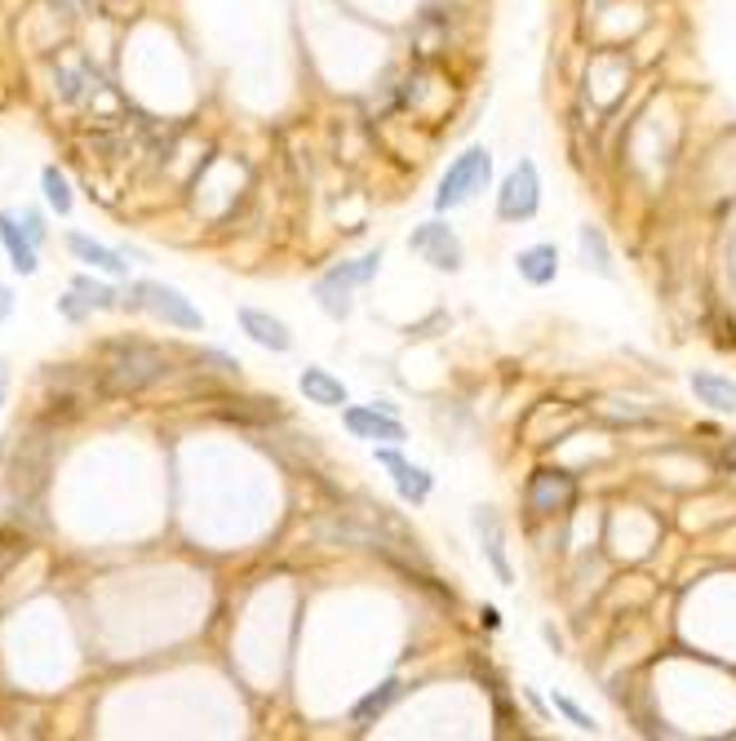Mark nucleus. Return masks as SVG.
Segmentation results:
<instances>
[{
	"mask_svg": "<svg viewBox=\"0 0 736 741\" xmlns=\"http://www.w3.org/2000/svg\"><path fill=\"white\" fill-rule=\"evenodd\" d=\"M470 524H475V533H479V551H484V560L493 564L497 582H501V586H515V573H510V560H506V537H501L497 515H493L488 506H475V511H470Z\"/></svg>",
	"mask_w": 736,
	"mask_h": 741,
	"instance_id": "9",
	"label": "nucleus"
},
{
	"mask_svg": "<svg viewBox=\"0 0 736 741\" xmlns=\"http://www.w3.org/2000/svg\"><path fill=\"white\" fill-rule=\"evenodd\" d=\"M67 249H71L84 267H93V271H107V276H129L125 254H120V249H107V245H98V240H89L84 231H71V236H67Z\"/></svg>",
	"mask_w": 736,
	"mask_h": 741,
	"instance_id": "12",
	"label": "nucleus"
},
{
	"mask_svg": "<svg viewBox=\"0 0 736 741\" xmlns=\"http://www.w3.org/2000/svg\"><path fill=\"white\" fill-rule=\"evenodd\" d=\"M399 689H404V684H399V680H381V684H377V689H372V693H368L365 702H356V711H351V720H356V724H360V729H365V724H372V720H381V715H386V711H390V702H395V698H399Z\"/></svg>",
	"mask_w": 736,
	"mask_h": 741,
	"instance_id": "18",
	"label": "nucleus"
},
{
	"mask_svg": "<svg viewBox=\"0 0 736 741\" xmlns=\"http://www.w3.org/2000/svg\"><path fill=\"white\" fill-rule=\"evenodd\" d=\"M488 178H493V156H488V147H466V151L444 169L439 191H435V209L448 214V209L470 205V200L488 187Z\"/></svg>",
	"mask_w": 736,
	"mask_h": 741,
	"instance_id": "2",
	"label": "nucleus"
},
{
	"mask_svg": "<svg viewBox=\"0 0 736 741\" xmlns=\"http://www.w3.org/2000/svg\"><path fill=\"white\" fill-rule=\"evenodd\" d=\"M120 307H129V312H151V316H160L165 325H178V329H191V334H200L205 329V316L191 307V298H182L173 285H156V280H138L129 294H125V303Z\"/></svg>",
	"mask_w": 736,
	"mask_h": 741,
	"instance_id": "3",
	"label": "nucleus"
},
{
	"mask_svg": "<svg viewBox=\"0 0 736 741\" xmlns=\"http://www.w3.org/2000/svg\"><path fill=\"white\" fill-rule=\"evenodd\" d=\"M342 422L351 435L372 439V444H399L404 439V422L395 417V408L381 399V404H356V408H342Z\"/></svg>",
	"mask_w": 736,
	"mask_h": 741,
	"instance_id": "6",
	"label": "nucleus"
},
{
	"mask_svg": "<svg viewBox=\"0 0 736 741\" xmlns=\"http://www.w3.org/2000/svg\"><path fill=\"white\" fill-rule=\"evenodd\" d=\"M40 187H44V200H49V209H58V214H71V187H67V178H62L53 165L40 174Z\"/></svg>",
	"mask_w": 736,
	"mask_h": 741,
	"instance_id": "19",
	"label": "nucleus"
},
{
	"mask_svg": "<svg viewBox=\"0 0 736 741\" xmlns=\"http://www.w3.org/2000/svg\"><path fill=\"white\" fill-rule=\"evenodd\" d=\"M573 497H577V480L568 471H537L528 480V506L537 515H555V511L573 506Z\"/></svg>",
	"mask_w": 736,
	"mask_h": 741,
	"instance_id": "7",
	"label": "nucleus"
},
{
	"mask_svg": "<svg viewBox=\"0 0 736 741\" xmlns=\"http://www.w3.org/2000/svg\"><path fill=\"white\" fill-rule=\"evenodd\" d=\"M58 312H62V316H67V320H84V316H89V312H93V307H89V303H84V298H80V294H76V289H71V294H67V298H58Z\"/></svg>",
	"mask_w": 736,
	"mask_h": 741,
	"instance_id": "22",
	"label": "nucleus"
},
{
	"mask_svg": "<svg viewBox=\"0 0 736 741\" xmlns=\"http://www.w3.org/2000/svg\"><path fill=\"white\" fill-rule=\"evenodd\" d=\"M484 626H488V631H497V626H501V618H497V609H484Z\"/></svg>",
	"mask_w": 736,
	"mask_h": 741,
	"instance_id": "27",
	"label": "nucleus"
},
{
	"mask_svg": "<svg viewBox=\"0 0 736 741\" xmlns=\"http://www.w3.org/2000/svg\"><path fill=\"white\" fill-rule=\"evenodd\" d=\"M0 245L9 249V263H13L18 276H36V267H40V258H36V236H31L27 227H18L13 214H0Z\"/></svg>",
	"mask_w": 736,
	"mask_h": 741,
	"instance_id": "11",
	"label": "nucleus"
},
{
	"mask_svg": "<svg viewBox=\"0 0 736 741\" xmlns=\"http://www.w3.org/2000/svg\"><path fill=\"white\" fill-rule=\"evenodd\" d=\"M316 303H320V312H325V316L347 320V316H351V285H347V280H338L334 271H325V276L316 280Z\"/></svg>",
	"mask_w": 736,
	"mask_h": 741,
	"instance_id": "17",
	"label": "nucleus"
},
{
	"mask_svg": "<svg viewBox=\"0 0 736 741\" xmlns=\"http://www.w3.org/2000/svg\"><path fill=\"white\" fill-rule=\"evenodd\" d=\"M22 555H27V542H18V537H13V542H0V577H4Z\"/></svg>",
	"mask_w": 736,
	"mask_h": 741,
	"instance_id": "23",
	"label": "nucleus"
},
{
	"mask_svg": "<svg viewBox=\"0 0 736 741\" xmlns=\"http://www.w3.org/2000/svg\"><path fill=\"white\" fill-rule=\"evenodd\" d=\"M555 711H559V715H568V720H573L581 733H595V720H590V715H586L577 702H568V698H555Z\"/></svg>",
	"mask_w": 736,
	"mask_h": 741,
	"instance_id": "21",
	"label": "nucleus"
},
{
	"mask_svg": "<svg viewBox=\"0 0 736 741\" xmlns=\"http://www.w3.org/2000/svg\"><path fill=\"white\" fill-rule=\"evenodd\" d=\"M9 312H13V289H9V285H0V325L9 320Z\"/></svg>",
	"mask_w": 736,
	"mask_h": 741,
	"instance_id": "26",
	"label": "nucleus"
},
{
	"mask_svg": "<svg viewBox=\"0 0 736 741\" xmlns=\"http://www.w3.org/2000/svg\"><path fill=\"white\" fill-rule=\"evenodd\" d=\"M541 640H546V644H550V649H555V653H564V635H559V631H555V626H550V622H546V626H541Z\"/></svg>",
	"mask_w": 736,
	"mask_h": 741,
	"instance_id": "25",
	"label": "nucleus"
},
{
	"mask_svg": "<svg viewBox=\"0 0 736 741\" xmlns=\"http://www.w3.org/2000/svg\"><path fill=\"white\" fill-rule=\"evenodd\" d=\"M165 373H169L165 352H156L147 343H116V347H107L98 377H102V391H111V395H138L151 382H160Z\"/></svg>",
	"mask_w": 736,
	"mask_h": 741,
	"instance_id": "1",
	"label": "nucleus"
},
{
	"mask_svg": "<svg viewBox=\"0 0 736 741\" xmlns=\"http://www.w3.org/2000/svg\"><path fill=\"white\" fill-rule=\"evenodd\" d=\"M408 249H412L421 263H430L435 271H461V263H466L461 240H457L452 227H444V223H421V227H412Z\"/></svg>",
	"mask_w": 736,
	"mask_h": 741,
	"instance_id": "5",
	"label": "nucleus"
},
{
	"mask_svg": "<svg viewBox=\"0 0 736 741\" xmlns=\"http://www.w3.org/2000/svg\"><path fill=\"white\" fill-rule=\"evenodd\" d=\"M71 289L89 303V307H98V312H111V307H120V298H116V289H107V285H98V280H89V276H76L71 280Z\"/></svg>",
	"mask_w": 736,
	"mask_h": 741,
	"instance_id": "20",
	"label": "nucleus"
},
{
	"mask_svg": "<svg viewBox=\"0 0 736 741\" xmlns=\"http://www.w3.org/2000/svg\"><path fill=\"white\" fill-rule=\"evenodd\" d=\"M577 249H581V263H586V271H595V276H604V280H617V267H613V249H608V240H604V231L599 227H581L577 231Z\"/></svg>",
	"mask_w": 736,
	"mask_h": 741,
	"instance_id": "16",
	"label": "nucleus"
},
{
	"mask_svg": "<svg viewBox=\"0 0 736 741\" xmlns=\"http://www.w3.org/2000/svg\"><path fill=\"white\" fill-rule=\"evenodd\" d=\"M688 386H693V395H697L702 404H710V408H719V413H736V382L733 377L697 369L693 377H688Z\"/></svg>",
	"mask_w": 736,
	"mask_h": 741,
	"instance_id": "15",
	"label": "nucleus"
},
{
	"mask_svg": "<svg viewBox=\"0 0 736 741\" xmlns=\"http://www.w3.org/2000/svg\"><path fill=\"white\" fill-rule=\"evenodd\" d=\"M22 223H27V231H31L36 240H44V223H40V214H36V209H27V214H22Z\"/></svg>",
	"mask_w": 736,
	"mask_h": 741,
	"instance_id": "24",
	"label": "nucleus"
},
{
	"mask_svg": "<svg viewBox=\"0 0 736 741\" xmlns=\"http://www.w3.org/2000/svg\"><path fill=\"white\" fill-rule=\"evenodd\" d=\"M537 205H541L537 165H533V160H519V165L506 174L501 191H497V218H506V223H528V218H537Z\"/></svg>",
	"mask_w": 736,
	"mask_h": 741,
	"instance_id": "4",
	"label": "nucleus"
},
{
	"mask_svg": "<svg viewBox=\"0 0 736 741\" xmlns=\"http://www.w3.org/2000/svg\"><path fill=\"white\" fill-rule=\"evenodd\" d=\"M298 386H302V395L311 404H325V408H342L351 399L347 386H342V377H334L329 369H316V365H307V369L298 373Z\"/></svg>",
	"mask_w": 736,
	"mask_h": 741,
	"instance_id": "14",
	"label": "nucleus"
},
{
	"mask_svg": "<svg viewBox=\"0 0 736 741\" xmlns=\"http://www.w3.org/2000/svg\"><path fill=\"white\" fill-rule=\"evenodd\" d=\"M240 329L258 343V347H267V352H276V356H285L289 347H294V334H289V325L280 320V316H271V312H258V307H240Z\"/></svg>",
	"mask_w": 736,
	"mask_h": 741,
	"instance_id": "10",
	"label": "nucleus"
},
{
	"mask_svg": "<svg viewBox=\"0 0 736 741\" xmlns=\"http://www.w3.org/2000/svg\"><path fill=\"white\" fill-rule=\"evenodd\" d=\"M377 462L390 471V480H395V488H399V497H404V502L421 506V502L430 497L435 480H430V471H426V466H412V462H408V457H399L390 444H386V448H377Z\"/></svg>",
	"mask_w": 736,
	"mask_h": 741,
	"instance_id": "8",
	"label": "nucleus"
},
{
	"mask_svg": "<svg viewBox=\"0 0 736 741\" xmlns=\"http://www.w3.org/2000/svg\"><path fill=\"white\" fill-rule=\"evenodd\" d=\"M515 271H519V280L546 289L559 276V249L555 245H528V249L515 254Z\"/></svg>",
	"mask_w": 736,
	"mask_h": 741,
	"instance_id": "13",
	"label": "nucleus"
}]
</instances>
